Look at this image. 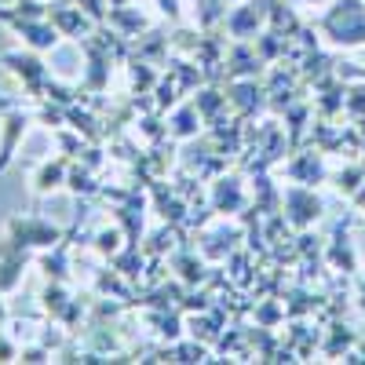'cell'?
Wrapping results in <instances>:
<instances>
[{
	"instance_id": "obj_1",
	"label": "cell",
	"mask_w": 365,
	"mask_h": 365,
	"mask_svg": "<svg viewBox=\"0 0 365 365\" xmlns=\"http://www.w3.org/2000/svg\"><path fill=\"white\" fill-rule=\"evenodd\" d=\"M0 22H4L11 34H19V41L34 51H55L63 34L51 26V19H34V15H19L15 8H0Z\"/></svg>"
},
{
	"instance_id": "obj_2",
	"label": "cell",
	"mask_w": 365,
	"mask_h": 365,
	"mask_svg": "<svg viewBox=\"0 0 365 365\" xmlns=\"http://www.w3.org/2000/svg\"><path fill=\"white\" fill-rule=\"evenodd\" d=\"M70 230H63V227H55V223H48V220H41V216H11L8 220V227H4V237L11 241V245H19V249H51V245H58Z\"/></svg>"
},
{
	"instance_id": "obj_3",
	"label": "cell",
	"mask_w": 365,
	"mask_h": 365,
	"mask_svg": "<svg viewBox=\"0 0 365 365\" xmlns=\"http://www.w3.org/2000/svg\"><path fill=\"white\" fill-rule=\"evenodd\" d=\"M34 120H37L34 117V106H11V110L0 113V125H4V132H0V175L8 172V165L15 158L22 135H26V128L34 125Z\"/></svg>"
},
{
	"instance_id": "obj_4",
	"label": "cell",
	"mask_w": 365,
	"mask_h": 365,
	"mask_svg": "<svg viewBox=\"0 0 365 365\" xmlns=\"http://www.w3.org/2000/svg\"><path fill=\"white\" fill-rule=\"evenodd\" d=\"M48 19H51V26H55L66 41H81V37L91 34V26H99L96 19H91V15L77 4V0H51V4H48Z\"/></svg>"
},
{
	"instance_id": "obj_5",
	"label": "cell",
	"mask_w": 365,
	"mask_h": 365,
	"mask_svg": "<svg viewBox=\"0 0 365 365\" xmlns=\"http://www.w3.org/2000/svg\"><path fill=\"white\" fill-rule=\"evenodd\" d=\"M29 263V249L11 245L8 237H0V292H15V285L22 282V270Z\"/></svg>"
},
{
	"instance_id": "obj_6",
	"label": "cell",
	"mask_w": 365,
	"mask_h": 365,
	"mask_svg": "<svg viewBox=\"0 0 365 365\" xmlns=\"http://www.w3.org/2000/svg\"><path fill=\"white\" fill-rule=\"evenodd\" d=\"M70 165H73V158H66V154L41 161V165H37V172H34V194H37V197H48L51 190L66 187V179H70Z\"/></svg>"
},
{
	"instance_id": "obj_7",
	"label": "cell",
	"mask_w": 365,
	"mask_h": 365,
	"mask_svg": "<svg viewBox=\"0 0 365 365\" xmlns=\"http://www.w3.org/2000/svg\"><path fill=\"white\" fill-rule=\"evenodd\" d=\"M41 270H44V278L48 282H63V285H70V234L58 241V245H51V249H44L41 252Z\"/></svg>"
},
{
	"instance_id": "obj_8",
	"label": "cell",
	"mask_w": 365,
	"mask_h": 365,
	"mask_svg": "<svg viewBox=\"0 0 365 365\" xmlns=\"http://www.w3.org/2000/svg\"><path fill=\"white\" fill-rule=\"evenodd\" d=\"M289 205L296 208V212H292V220H296V223H307V220H311V212L318 216V197L303 194V190H289Z\"/></svg>"
},
{
	"instance_id": "obj_9",
	"label": "cell",
	"mask_w": 365,
	"mask_h": 365,
	"mask_svg": "<svg viewBox=\"0 0 365 365\" xmlns=\"http://www.w3.org/2000/svg\"><path fill=\"white\" fill-rule=\"evenodd\" d=\"M15 358H19V347L8 336V303H4V292H0V361H15Z\"/></svg>"
},
{
	"instance_id": "obj_10",
	"label": "cell",
	"mask_w": 365,
	"mask_h": 365,
	"mask_svg": "<svg viewBox=\"0 0 365 365\" xmlns=\"http://www.w3.org/2000/svg\"><path fill=\"white\" fill-rule=\"evenodd\" d=\"M117 241H120V230H117V227H110V230H99V234H96V249H99L103 256H110V259H113V256L120 252V245H117Z\"/></svg>"
},
{
	"instance_id": "obj_11",
	"label": "cell",
	"mask_w": 365,
	"mask_h": 365,
	"mask_svg": "<svg viewBox=\"0 0 365 365\" xmlns=\"http://www.w3.org/2000/svg\"><path fill=\"white\" fill-rule=\"evenodd\" d=\"M77 4H81V8H84L91 19H96L99 26L106 22V8H103V0H77Z\"/></svg>"
}]
</instances>
